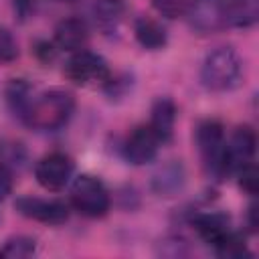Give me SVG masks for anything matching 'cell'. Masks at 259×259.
<instances>
[{
	"label": "cell",
	"mask_w": 259,
	"mask_h": 259,
	"mask_svg": "<svg viewBox=\"0 0 259 259\" xmlns=\"http://www.w3.org/2000/svg\"><path fill=\"white\" fill-rule=\"evenodd\" d=\"M257 0H188L186 16L190 26L202 34L227 26L245 28L257 20Z\"/></svg>",
	"instance_id": "cell-1"
},
{
	"label": "cell",
	"mask_w": 259,
	"mask_h": 259,
	"mask_svg": "<svg viewBox=\"0 0 259 259\" xmlns=\"http://www.w3.org/2000/svg\"><path fill=\"white\" fill-rule=\"evenodd\" d=\"M75 109V99L65 89H49L34 93L22 121L32 130H59L63 127Z\"/></svg>",
	"instance_id": "cell-2"
},
{
	"label": "cell",
	"mask_w": 259,
	"mask_h": 259,
	"mask_svg": "<svg viewBox=\"0 0 259 259\" xmlns=\"http://www.w3.org/2000/svg\"><path fill=\"white\" fill-rule=\"evenodd\" d=\"M243 77V61L233 47H219L210 51L200 67V81L212 93L233 91Z\"/></svg>",
	"instance_id": "cell-3"
},
{
	"label": "cell",
	"mask_w": 259,
	"mask_h": 259,
	"mask_svg": "<svg viewBox=\"0 0 259 259\" xmlns=\"http://www.w3.org/2000/svg\"><path fill=\"white\" fill-rule=\"evenodd\" d=\"M194 138H196V146L206 172L212 174L214 178H227L229 176L227 156H225L227 140H225L223 125L217 119H204L198 123Z\"/></svg>",
	"instance_id": "cell-4"
},
{
	"label": "cell",
	"mask_w": 259,
	"mask_h": 259,
	"mask_svg": "<svg viewBox=\"0 0 259 259\" xmlns=\"http://www.w3.org/2000/svg\"><path fill=\"white\" fill-rule=\"evenodd\" d=\"M109 192L95 176L81 174L71 184V204L83 217L97 219L109 210Z\"/></svg>",
	"instance_id": "cell-5"
},
{
	"label": "cell",
	"mask_w": 259,
	"mask_h": 259,
	"mask_svg": "<svg viewBox=\"0 0 259 259\" xmlns=\"http://www.w3.org/2000/svg\"><path fill=\"white\" fill-rule=\"evenodd\" d=\"M65 75L77 85H105L111 71L103 57L91 51H75V55L65 65Z\"/></svg>",
	"instance_id": "cell-6"
},
{
	"label": "cell",
	"mask_w": 259,
	"mask_h": 259,
	"mask_svg": "<svg viewBox=\"0 0 259 259\" xmlns=\"http://www.w3.org/2000/svg\"><path fill=\"white\" fill-rule=\"evenodd\" d=\"M34 176L42 188L61 190L73 176V160L63 152H51L36 162Z\"/></svg>",
	"instance_id": "cell-7"
},
{
	"label": "cell",
	"mask_w": 259,
	"mask_h": 259,
	"mask_svg": "<svg viewBox=\"0 0 259 259\" xmlns=\"http://www.w3.org/2000/svg\"><path fill=\"white\" fill-rule=\"evenodd\" d=\"M16 210L28 219L47 225H61L69 219V206L57 198H36V196H20L16 200Z\"/></svg>",
	"instance_id": "cell-8"
},
{
	"label": "cell",
	"mask_w": 259,
	"mask_h": 259,
	"mask_svg": "<svg viewBox=\"0 0 259 259\" xmlns=\"http://www.w3.org/2000/svg\"><path fill=\"white\" fill-rule=\"evenodd\" d=\"M160 144L162 142L158 140V136L152 132V127L148 123L138 125L127 134V138L123 142V156L130 164L142 166V164L154 160Z\"/></svg>",
	"instance_id": "cell-9"
},
{
	"label": "cell",
	"mask_w": 259,
	"mask_h": 259,
	"mask_svg": "<svg viewBox=\"0 0 259 259\" xmlns=\"http://www.w3.org/2000/svg\"><path fill=\"white\" fill-rule=\"evenodd\" d=\"M255 146H257V138L255 132L247 125L237 127L235 134L231 136V140L225 146V156H227V170L229 174L239 172L245 164L253 162V154H255Z\"/></svg>",
	"instance_id": "cell-10"
},
{
	"label": "cell",
	"mask_w": 259,
	"mask_h": 259,
	"mask_svg": "<svg viewBox=\"0 0 259 259\" xmlns=\"http://www.w3.org/2000/svg\"><path fill=\"white\" fill-rule=\"evenodd\" d=\"M192 227L198 237L212 249H217L233 233L229 227V219L221 212H196L192 217Z\"/></svg>",
	"instance_id": "cell-11"
},
{
	"label": "cell",
	"mask_w": 259,
	"mask_h": 259,
	"mask_svg": "<svg viewBox=\"0 0 259 259\" xmlns=\"http://www.w3.org/2000/svg\"><path fill=\"white\" fill-rule=\"evenodd\" d=\"M87 24L85 20L77 18V16H71V18H65L57 24L55 28V45L61 49V51H81L87 42Z\"/></svg>",
	"instance_id": "cell-12"
},
{
	"label": "cell",
	"mask_w": 259,
	"mask_h": 259,
	"mask_svg": "<svg viewBox=\"0 0 259 259\" xmlns=\"http://www.w3.org/2000/svg\"><path fill=\"white\" fill-rule=\"evenodd\" d=\"M184 186V168L180 162L170 160L152 174V188L160 196H174Z\"/></svg>",
	"instance_id": "cell-13"
},
{
	"label": "cell",
	"mask_w": 259,
	"mask_h": 259,
	"mask_svg": "<svg viewBox=\"0 0 259 259\" xmlns=\"http://www.w3.org/2000/svg\"><path fill=\"white\" fill-rule=\"evenodd\" d=\"M174 121H176V105L168 97H160L152 105V115H150V127L158 136V140L164 144L172 138L174 132Z\"/></svg>",
	"instance_id": "cell-14"
},
{
	"label": "cell",
	"mask_w": 259,
	"mask_h": 259,
	"mask_svg": "<svg viewBox=\"0 0 259 259\" xmlns=\"http://www.w3.org/2000/svg\"><path fill=\"white\" fill-rule=\"evenodd\" d=\"M93 20L99 30L113 32L121 24L125 16V2L123 0H95L93 8Z\"/></svg>",
	"instance_id": "cell-15"
},
{
	"label": "cell",
	"mask_w": 259,
	"mask_h": 259,
	"mask_svg": "<svg viewBox=\"0 0 259 259\" xmlns=\"http://www.w3.org/2000/svg\"><path fill=\"white\" fill-rule=\"evenodd\" d=\"M134 34H136L138 42H140L144 49H148V51H158V49H162V47L166 45V40H168L166 28H164L158 20H154V18H150V16H142V18L136 20V24H134Z\"/></svg>",
	"instance_id": "cell-16"
},
{
	"label": "cell",
	"mask_w": 259,
	"mask_h": 259,
	"mask_svg": "<svg viewBox=\"0 0 259 259\" xmlns=\"http://www.w3.org/2000/svg\"><path fill=\"white\" fill-rule=\"evenodd\" d=\"M34 95V89L24 81V79H12L10 85L6 87V99H8V105L10 109L14 111V115H18L22 119L30 99Z\"/></svg>",
	"instance_id": "cell-17"
},
{
	"label": "cell",
	"mask_w": 259,
	"mask_h": 259,
	"mask_svg": "<svg viewBox=\"0 0 259 259\" xmlns=\"http://www.w3.org/2000/svg\"><path fill=\"white\" fill-rule=\"evenodd\" d=\"M34 253H36V241L24 235L10 237L0 247V257H6V259H26V257H32Z\"/></svg>",
	"instance_id": "cell-18"
},
{
	"label": "cell",
	"mask_w": 259,
	"mask_h": 259,
	"mask_svg": "<svg viewBox=\"0 0 259 259\" xmlns=\"http://www.w3.org/2000/svg\"><path fill=\"white\" fill-rule=\"evenodd\" d=\"M152 6L164 18H178L186 14L188 0H152Z\"/></svg>",
	"instance_id": "cell-19"
},
{
	"label": "cell",
	"mask_w": 259,
	"mask_h": 259,
	"mask_svg": "<svg viewBox=\"0 0 259 259\" xmlns=\"http://www.w3.org/2000/svg\"><path fill=\"white\" fill-rule=\"evenodd\" d=\"M16 57H18V45L14 36L6 28H0V63H12Z\"/></svg>",
	"instance_id": "cell-20"
},
{
	"label": "cell",
	"mask_w": 259,
	"mask_h": 259,
	"mask_svg": "<svg viewBox=\"0 0 259 259\" xmlns=\"http://www.w3.org/2000/svg\"><path fill=\"white\" fill-rule=\"evenodd\" d=\"M239 184H241V188L247 192V194H257V166L253 164V162H249V164H245L239 172Z\"/></svg>",
	"instance_id": "cell-21"
},
{
	"label": "cell",
	"mask_w": 259,
	"mask_h": 259,
	"mask_svg": "<svg viewBox=\"0 0 259 259\" xmlns=\"http://www.w3.org/2000/svg\"><path fill=\"white\" fill-rule=\"evenodd\" d=\"M22 160H24V150H22V146L20 144H14V142H10V144H2L0 146V162L4 164V166H14V164H22Z\"/></svg>",
	"instance_id": "cell-22"
},
{
	"label": "cell",
	"mask_w": 259,
	"mask_h": 259,
	"mask_svg": "<svg viewBox=\"0 0 259 259\" xmlns=\"http://www.w3.org/2000/svg\"><path fill=\"white\" fill-rule=\"evenodd\" d=\"M12 192V172L8 166L0 162V200H4Z\"/></svg>",
	"instance_id": "cell-23"
},
{
	"label": "cell",
	"mask_w": 259,
	"mask_h": 259,
	"mask_svg": "<svg viewBox=\"0 0 259 259\" xmlns=\"http://www.w3.org/2000/svg\"><path fill=\"white\" fill-rule=\"evenodd\" d=\"M32 4H34V0H14V10L20 16H28V12L32 10Z\"/></svg>",
	"instance_id": "cell-24"
},
{
	"label": "cell",
	"mask_w": 259,
	"mask_h": 259,
	"mask_svg": "<svg viewBox=\"0 0 259 259\" xmlns=\"http://www.w3.org/2000/svg\"><path fill=\"white\" fill-rule=\"evenodd\" d=\"M255 214H257V206L251 204V206H249V227H251V231L257 229V219H255Z\"/></svg>",
	"instance_id": "cell-25"
}]
</instances>
